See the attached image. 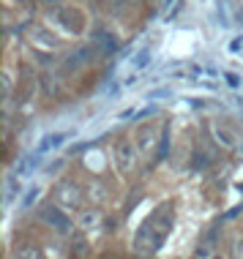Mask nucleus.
I'll return each instance as SVG.
<instances>
[{
    "label": "nucleus",
    "instance_id": "1",
    "mask_svg": "<svg viewBox=\"0 0 243 259\" xmlns=\"http://www.w3.org/2000/svg\"><path fill=\"white\" fill-rule=\"evenodd\" d=\"M172 215H175V207H172L170 202H164L150 219L142 221V227L137 229V235H134V251L137 254L150 256L164 246V240L170 237V229H172Z\"/></svg>",
    "mask_w": 243,
    "mask_h": 259
},
{
    "label": "nucleus",
    "instance_id": "2",
    "mask_svg": "<svg viewBox=\"0 0 243 259\" xmlns=\"http://www.w3.org/2000/svg\"><path fill=\"white\" fill-rule=\"evenodd\" d=\"M52 194H55V202L63 210H77L85 202V188H79L74 180H58Z\"/></svg>",
    "mask_w": 243,
    "mask_h": 259
},
{
    "label": "nucleus",
    "instance_id": "3",
    "mask_svg": "<svg viewBox=\"0 0 243 259\" xmlns=\"http://www.w3.org/2000/svg\"><path fill=\"white\" fill-rule=\"evenodd\" d=\"M41 221L44 224H50V227H55L58 232H71V219L66 215V210L60 207V205H41Z\"/></svg>",
    "mask_w": 243,
    "mask_h": 259
},
{
    "label": "nucleus",
    "instance_id": "4",
    "mask_svg": "<svg viewBox=\"0 0 243 259\" xmlns=\"http://www.w3.org/2000/svg\"><path fill=\"white\" fill-rule=\"evenodd\" d=\"M82 188H85V197L93 202V205H107V202L112 199V188H109V183L101 178H90Z\"/></svg>",
    "mask_w": 243,
    "mask_h": 259
},
{
    "label": "nucleus",
    "instance_id": "5",
    "mask_svg": "<svg viewBox=\"0 0 243 259\" xmlns=\"http://www.w3.org/2000/svg\"><path fill=\"white\" fill-rule=\"evenodd\" d=\"M158 148V128H153L150 123H145L137 128V150L142 156H153V150Z\"/></svg>",
    "mask_w": 243,
    "mask_h": 259
},
{
    "label": "nucleus",
    "instance_id": "6",
    "mask_svg": "<svg viewBox=\"0 0 243 259\" xmlns=\"http://www.w3.org/2000/svg\"><path fill=\"white\" fill-rule=\"evenodd\" d=\"M137 150L131 142H117V148H115V164H117V169L120 172H131L134 169V164H137Z\"/></svg>",
    "mask_w": 243,
    "mask_h": 259
},
{
    "label": "nucleus",
    "instance_id": "7",
    "mask_svg": "<svg viewBox=\"0 0 243 259\" xmlns=\"http://www.w3.org/2000/svg\"><path fill=\"white\" fill-rule=\"evenodd\" d=\"M71 137V134H66V131H55V134H44L41 137V142H38V153H52V150H58L60 145L66 142V139Z\"/></svg>",
    "mask_w": 243,
    "mask_h": 259
},
{
    "label": "nucleus",
    "instance_id": "8",
    "mask_svg": "<svg viewBox=\"0 0 243 259\" xmlns=\"http://www.w3.org/2000/svg\"><path fill=\"white\" fill-rule=\"evenodd\" d=\"M77 224L82 229H88V232H93V229L101 227V213L99 210H82V213L77 215Z\"/></svg>",
    "mask_w": 243,
    "mask_h": 259
},
{
    "label": "nucleus",
    "instance_id": "9",
    "mask_svg": "<svg viewBox=\"0 0 243 259\" xmlns=\"http://www.w3.org/2000/svg\"><path fill=\"white\" fill-rule=\"evenodd\" d=\"M93 55H96L93 47H82V50H77L71 58H68V68H77V66H82V63H88Z\"/></svg>",
    "mask_w": 243,
    "mask_h": 259
},
{
    "label": "nucleus",
    "instance_id": "10",
    "mask_svg": "<svg viewBox=\"0 0 243 259\" xmlns=\"http://www.w3.org/2000/svg\"><path fill=\"white\" fill-rule=\"evenodd\" d=\"M96 44H99V50L104 55H109V52L117 50V41H115L112 33H99V36H96Z\"/></svg>",
    "mask_w": 243,
    "mask_h": 259
},
{
    "label": "nucleus",
    "instance_id": "11",
    "mask_svg": "<svg viewBox=\"0 0 243 259\" xmlns=\"http://www.w3.org/2000/svg\"><path fill=\"white\" fill-rule=\"evenodd\" d=\"M14 259H44V254L36 246H19L14 251Z\"/></svg>",
    "mask_w": 243,
    "mask_h": 259
},
{
    "label": "nucleus",
    "instance_id": "12",
    "mask_svg": "<svg viewBox=\"0 0 243 259\" xmlns=\"http://www.w3.org/2000/svg\"><path fill=\"white\" fill-rule=\"evenodd\" d=\"M211 248H213V232H208L202 237V243L197 246V259H205L208 254H211Z\"/></svg>",
    "mask_w": 243,
    "mask_h": 259
},
{
    "label": "nucleus",
    "instance_id": "13",
    "mask_svg": "<svg viewBox=\"0 0 243 259\" xmlns=\"http://www.w3.org/2000/svg\"><path fill=\"white\" fill-rule=\"evenodd\" d=\"M148 63H150V50H142L134 60H131V66H134V71H142V68L148 66Z\"/></svg>",
    "mask_w": 243,
    "mask_h": 259
},
{
    "label": "nucleus",
    "instance_id": "14",
    "mask_svg": "<svg viewBox=\"0 0 243 259\" xmlns=\"http://www.w3.org/2000/svg\"><path fill=\"white\" fill-rule=\"evenodd\" d=\"M213 137H216L219 142L224 145V148H232V145H235V139H232V134H227L224 128H213Z\"/></svg>",
    "mask_w": 243,
    "mask_h": 259
},
{
    "label": "nucleus",
    "instance_id": "15",
    "mask_svg": "<svg viewBox=\"0 0 243 259\" xmlns=\"http://www.w3.org/2000/svg\"><path fill=\"white\" fill-rule=\"evenodd\" d=\"M232 259H243V237L232 240Z\"/></svg>",
    "mask_w": 243,
    "mask_h": 259
},
{
    "label": "nucleus",
    "instance_id": "16",
    "mask_svg": "<svg viewBox=\"0 0 243 259\" xmlns=\"http://www.w3.org/2000/svg\"><path fill=\"white\" fill-rule=\"evenodd\" d=\"M36 197H38V188H30V191H27V197L22 199V207H30L33 202H36Z\"/></svg>",
    "mask_w": 243,
    "mask_h": 259
},
{
    "label": "nucleus",
    "instance_id": "17",
    "mask_svg": "<svg viewBox=\"0 0 243 259\" xmlns=\"http://www.w3.org/2000/svg\"><path fill=\"white\" fill-rule=\"evenodd\" d=\"M230 50H232V52H238V50H243V41H240V38H232Z\"/></svg>",
    "mask_w": 243,
    "mask_h": 259
},
{
    "label": "nucleus",
    "instance_id": "18",
    "mask_svg": "<svg viewBox=\"0 0 243 259\" xmlns=\"http://www.w3.org/2000/svg\"><path fill=\"white\" fill-rule=\"evenodd\" d=\"M227 82H230L232 88H238V76H235V74H227Z\"/></svg>",
    "mask_w": 243,
    "mask_h": 259
},
{
    "label": "nucleus",
    "instance_id": "19",
    "mask_svg": "<svg viewBox=\"0 0 243 259\" xmlns=\"http://www.w3.org/2000/svg\"><path fill=\"white\" fill-rule=\"evenodd\" d=\"M129 3H131V0H129Z\"/></svg>",
    "mask_w": 243,
    "mask_h": 259
}]
</instances>
